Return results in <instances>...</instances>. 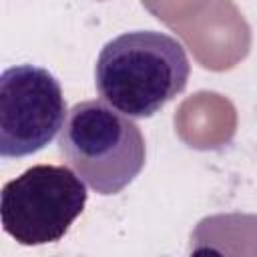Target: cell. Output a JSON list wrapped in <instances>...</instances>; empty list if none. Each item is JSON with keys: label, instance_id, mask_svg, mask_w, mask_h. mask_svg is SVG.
I'll use <instances>...</instances> for the list:
<instances>
[{"label": "cell", "instance_id": "cell-1", "mask_svg": "<svg viewBox=\"0 0 257 257\" xmlns=\"http://www.w3.org/2000/svg\"><path fill=\"white\" fill-rule=\"evenodd\" d=\"M191 64L183 44L159 30L122 32L108 40L94 64L102 100L131 118H149L185 90Z\"/></svg>", "mask_w": 257, "mask_h": 257}, {"label": "cell", "instance_id": "cell-2", "mask_svg": "<svg viewBox=\"0 0 257 257\" xmlns=\"http://www.w3.org/2000/svg\"><path fill=\"white\" fill-rule=\"evenodd\" d=\"M58 151L98 195H116L128 187L147 159L141 128L102 98L76 102L68 110Z\"/></svg>", "mask_w": 257, "mask_h": 257}, {"label": "cell", "instance_id": "cell-3", "mask_svg": "<svg viewBox=\"0 0 257 257\" xmlns=\"http://www.w3.org/2000/svg\"><path fill=\"white\" fill-rule=\"evenodd\" d=\"M86 183L64 165H32L0 193V221L16 243L38 247L60 241L84 211Z\"/></svg>", "mask_w": 257, "mask_h": 257}, {"label": "cell", "instance_id": "cell-4", "mask_svg": "<svg viewBox=\"0 0 257 257\" xmlns=\"http://www.w3.org/2000/svg\"><path fill=\"white\" fill-rule=\"evenodd\" d=\"M60 82L36 64H16L0 74V155L20 159L42 151L66 120Z\"/></svg>", "mask_w": 257, "mask_h": 257}]
</instances>
